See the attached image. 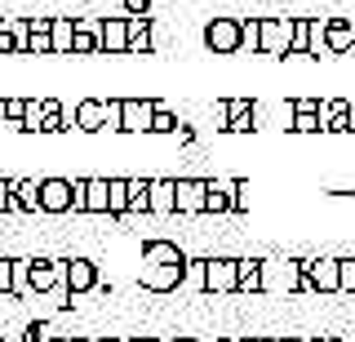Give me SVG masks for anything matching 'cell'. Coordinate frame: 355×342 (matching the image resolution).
<instances>
[{
  "label": "cell",
  "mask_w": 355,
  "mask_h": 342,
  "mask_svg": "<svg viewBox=\"0 0 355 342\" xmlns=\"http://www.w3.org/2000/svg\"><path fill=\"white\" fill-rule=\"evenodd\" d=\"M262 280L266 293H302L306 289L302 258H262Z\"/></svg>",
  "instance_id": "6da1fadb"
},
{
  "label": "cell",
  "mask_w": 355,
  "mask_h": 342,
  "mask_svg": "<svg viewBox=\"0 0 355 342\" xmlns=\"http://www.w3.org/2000/svg\"><path fill=\"white\" fill-rule=\"evenodd\" d=\"M302 271H306L302 293H342V258H333V253H311V258H302Z\"/></svg>",
  "instance_id": "7a4b0ae2"
},
{
  "label": "cell",
  "mask_w": 355,
  "mask_h": 342,
  "mask_svg": "<svg viewBox=\"0 0 355 342\" xmlns=\"http://www.w3.org/2000/svg\"><path fill=\"white\" fill-rule=\"evenodd\" d=\"M138 284L147 293H173L187 284V262H138Z\"/></svg>",
  "instance_id": "3957f363"
},
{
  "label": "cell",
  "mask_w": 355,
  "mask_h": 342,
  "mask_svg": "<svg viewBox=\"0 0 355 342\" xmlns=\"http://www.w3.org/2000/svg\"><path fill=\"white\" fill-rule=\"evenodd\" d=\"M103 284V267L94 258H62V289L67 298H85Z\"/></svg>",
  "instance_id": "277c9868"
},
{
  "label": "cell",
  "mask_w": 355,
  "mask_h": 342,
  "mask_svg": "<svg viewBox=\"0 0 355 342\" xmlns=\"http://www.w3.org/2000/svg\"><path fill=\"white\" fill-rule=\"evenodd\" d=\"M205 293H240V258L209 253L205 258Z\"/></svg>",
  "instance_id": "5b68a950"
},
{
  "label": "cell",
  "mask_w": 355,
  "mask_h": 342,
  "mask_svg": "<svg viewBox=\"0 0 355 342\" xmlns=\"http://www.w3.org/2000/svg\"><path fill=\"white\" fill-rule=\"evenodd\" d=\"M71 182H76V214L111 218V178H71Z\"/></svg>",
  "instance_id": "8992f818"
},
{
  "label": "cell",
  "mask_w": 355,
  "mask_h": 342,
  "mask_svg": "<svg viewBox=\"0 0 355 342\" xmlns=\"http://www.w3.org/2000/svg\"><path fill=\"white\" fill-rule=\"evenodd\" d=\"M205 49L218 53V58L240 53V18H209V27H205Z\"/></svg>",
  "instance_id": "52a82bcc"
},
{
  "label": "cell",
  "mask_w": 355,
  "mask_h": 342,
  "mask_svg": "<svg viewBox=\"0 0 355 342\" xmlns=\"http://www.w3.org/2000/svg\"><path fill=\"white\" fill-rule=\"evenodd\" d=\"M44 214H76V182L71 178H40Z\"/></svg>",
  "instance_id": "ba28073f"
},
{
  "label": "cell",
  "mask_w": 355,
  "mask_h": 342,
  "mask_svg": "<svg viewBox=\"0 0 355 342\" xmlns=\"http://www.w3.org/2000/svg\"><path fill=\"white\" fill-rule=\"evenodd\" d=\"M160 98H120V112H125V129L120 134H151V120Z\"/></svg>",
  "instance_id": "9c48e42d"
},
{
  "label": "cell",
  "mask_w": 355,
  "mask_h": 342,
  "mask_svg": "<svg viewBox=\"0 0 355 342\" xmlns=\"http://www.w3.org/2000/svg\"><path fill=\"white\" fill-rule=\"evenodd\" d=\"M293 49V18H262V53L288 58Z\"/></svg>",
  "instance_id": "30bf717a"
},
{
  "label": "cell",
  "mask_w": 355,
  "mask_h": 342,
  "mask_svg": "<svg viewBox=\"0 0 355 342\" xmlns=\"http://www.w3.org/2000/svg\"><path fill=\"white\" fill-rule=\"evenodd\" d=\"M67 293L62 289V258H31V293Z\"/></svg>",
  "instance_id": "8fae6325"
},
{
  "label": "cell",
  "mask_w": 355,
  "mask_h": 342,
  "mask_svg": "<svg viewBox=\"0 0 355 342\" xmlns=\"http://www.w3.org/2000/svg\"><path fill=\"white\" fill-rule=\"evenodd\" d=\"M205 200H209V178H178V214L187 218L205 214Z\"/></svg>",
  "instance_id": "7c38bea8"
},
{
  "label": "cell",
  "mask_w": 355,
  "mask_h": 342,
  "mask_svg": "<svg viewBox=\"0 0 355 342\" xmlns=\"http://www.w3.org/2000/svg\"><path fill=\"white\" fill-rule=\"evenodd\" d=\"M76 58H89V53H103V18H76Z\"/></svg>",
  "instance_id": "4fadbf2b"
},
{
  "label": "cell",
  "mask_w": 355,
  "mask_h": 342,
  "mask_svg": "<svg viewBox=\"0 0 355 342\" xmlns=\"http://www.w3.org/2000/svg\"><path fill=\"white\" fill-rule=\"evenodd\" d=\"M76 129L80 134H103L107 129V103L103 98H80L76 103Z\"/></svg>",
  "instance_id": "5bb4252c"
},
{
  "label": "cell",
  "mask_w": 355,
  "mask_h": 342,
  "mask_svg": "<svg viewBox=\"0 0 355 342\" xmlns=\"http://www.w3.org/2000/svg\"><path fill=\"white\" fill-rule=\"evenodd\" d=\"M151 214L155 218L178 214V178H151Z\"/></svg>",
  "instance_id": "9a60e30c"
},
{
  "label": "cell",
  "mask_w": 355,
  "mask_h": 342,
  "mask_svg": "<svg viewBox=\"0 0 355 342\" xmlns=\"http://www.w3.org/2000/svg\"><path fill=\"white\" fill-rule=\"evenodd\" d=\"M231 196H236V178H209V200H205V214H231Z\"/></svg>",
  "instance_id": "2e32d148"
},
{
  "label": "cell",
  "mask_w": 355,
  "mask_h": 342,
  "mask_svg": "<svg viewBox=\"0 0 355 342\" xmlns=\"http://www.w3.org/2000/svg\"><path fill=\"white\" fill-rule=\"evenodd\" d=\"M14 209H18V214H44L40 178H14Z\"/></svg>",
  "instance_id": "e0dca14e"
},
{
  "label": "cell",
  "mask_w": 355,
  "mask_h": 342,
  "mask_svg": "<svg viewBox=\"0 0 355 342\" xmlns=\"http://www.w3.org/2000/svg\"><path fill=\"white\" fill-rule=\"evenodd\" d=\"M329 49L338 53H355V18H329Z\"/></svg>",
  "instance_id": "ac0fdd59"
},
{
  "label": "cell",
  "mask_w": 355,
  "mask_h": 342,
  "mask_svg": "<svg viewBox=\"0 0 355 342\" xmlns=\"http://www.w3.org/2000/svg\"><path fill=\"white\" fill-rule=\"evenodd\" d=\"M103 53H129V18H103Z\"/></svg>",
  "instance_id": "d6986e66"
},
{
  "label": "cell",
  "mask_w": 355,
  "mask_h": 342,
  "mask_svg": "<svg viewBox=\"0 0 355 342\" xmlns=\"http://www.w3.org/2000/svg\"><path fill=\"white\" fill-rule=\"evenodd\" d=\"M138 262H187V253L173 240H142V258Z\"/></svg>",
  "instance_id": "ffe728a7"
},
{
  "label": "cell",
  "mask_w": 355,
  "mask_h": 342,
  "mask_svg": "<svg viewBox=\"0 0 355 342\" xmlns=\"http://www.w3.org/2000/svg\"><path fill=\"white\" fill-rule=\"evenodd\" d=\"M129 53H155L151 18H129Z\"/></svg>",
  "instance_id": "44dd1931"
},
{
  "label": "cell",
  "mask_w": 355,
  "mask_h": 342,
  "mask_svg": "<svg viewBox=\"0 0 355 342\" xmlns=\"http://www.w3.org/2000/svg\"><path fill=\"white\" fill-rule=\"evenodd\" d=\"M53 18H31V53L36 58H53Z\"/></svg>",
  "instance_id": "7402d4cb"
},
{
  "label": "cell",
  "mask_w": 355,
  "mask_h": 342,
  "mask_svg": "<svg viewBox=\"0 0 355 342\" xmlns=\"http://www.w3.org/2000/svg\"><path fill=\"white\" fill-rule=\"evenodd\" d=\"M240 293H266L262 258H240Z\"/></svg>",
  "instance_id": "603a6c76"
},
{
  "label": "cell",
  "mask_w": 355,
  "mask_h": 342,
  "mask_svg": "<svg viewBox=\"0 0 355 342\" xmlns=\"http://www.w3.org/2000/svg\"><path fill=\"white\" fill-rule=\"evenodd\" d=\"M53 58H67L76 45V18H53Z\"/></svg>",
  "instance_id": "cb8c5ba5"
},
{
  "label": "cell",
  "mask_w": 355,
  "mask_h": 342,
  "mask_svg": "<svg viewBox=\"0 0 355 342\" xmlns=\"http://www.w3.org/2000/svg\"><path fill=\"white\" fill-rule=\"evenodd\" d=\"M306 58H333V49H329V18H311V45H306Z\"/></svg>",
  "instance_id": "d4e9b609"
},
{
  "label": "cell",
  "mask_w": 355,
  "mask_h": 342,
  "mask_svg": "<svg viewBox=\"0 0 355 342\" xmlns=\"http://www.w3.org/2000/svg\"><path fill=\"white\" fill-rule=\"evenodd\" d=\"M44 112H49V98H27V112H22L18 129H22V134H40V125H44Z\"/></svg>",
  "instance_id": "484cf974"
},
{
  "label": "cell",
  "mask_w": 355,
  "mask_h": 342,
  "mask_svg": "<svg viewBox=\"0 0 355 342\" xmlns=\"http://www.w3.org/2000/svg\"><path fill=\"white\" fill-rule=\"evenodd\" d=\"M240 53H262V18H240Z\"/></svg>",
  "instance_id": "4316f807"
},
{
  "label": "cell",
  "mask_w": 355,
  "mask_h": 342,
  "mask_svg": "<svg viewBox=\"0 0 355 342\" xmlns=\"http://www.w3.org/2000/svg\"><path fill=\"white\" fill-rule=\"evenodd\" d=\"M129 214H151V178H129Z\"/></svg>",
  "instance_id": "83f0119b"
},
{
  "label": "cell",
  "mask_w": 355,
  "mask_h": 342,
  "mask_svg": "<svg viewBox=\"0 0 355 342\" xmlns=\"http://www.w3.org/2000/svg\"><path fill=\"white\" fill-rule=\"evenodd\" d=\"M129 214V178H111V218Z\"/></svg>",
  "instance_id": "f1b7e54d"
},
{
  "label": "cell",
  "mask_w": 355,
  "mask_h": 342,
  "mask_svg": "<svg viewBox=\"0 0 355 342\" xmlns=\"http://www.w3.org/2000/svg\"><path fill=\"white\" fill-rule=\"evenodd\" d=\"M182 129V120H178V112H169V107H155V120H151V134H178Z\"/></svg>",
  "instance_id": "f546056e"
},
{
  "label": "cell",
  "mask_w": 355,
  "mask_h": 342,
  "mask_svg": "<svg viewBox=\"0 0 355 342\" xmlns=\"http://www.w3.org/2000/svg\"><path fill=\"white\" fill-rule=\"evenodd\" d=\"M293 134H324V120H320V112H297L293 116Z\"/></svg>",
  "instance_id": "4dcf8cb0"
},
{
  "label": "cell",
  "mask_w": 355,
  "mask_h": 342,
  "mask_svg": "<svg viewBox=\"0 0 355 342\" xmlns=\"http://www.w3.org/2000/svg\"><path fill=\"white\" fill-rule=\"evenodd\" d=\"M249 205H253V187H249V178H236V196H231V214H249Z\"/></svg>",
  "instance_id": "1f68e13d"
},
{
  "label": "cell",
  "mask_w": 355,
  "mask_h": 342,
  "mask_svg": "<svg viewBox=\"0 0 355 342\" xmlns=\"http://www.w3.org/2000/svg\"><path fill=\"white\" fill-rule=\"evenodd\" d=\"M22 112H27V98H5V103H0V116H5V120H9L14 129H18Z\"/></svg>",
  "instance_id": "d6a6232c"
},
{
  "label": "cell",
  "mask_w": 355,
  "mask_h": 342,
  "mask_svg": "<svg viewBox=\"0 0 355 342\" xmlns=\"http://www.w3.org/2000/svg\"><path fill=\"white\" fill-rule=\"evenodd\" d=\"M0 214H18L14 209V178H0Z\"/></svg>",
  "instance_id": "836d02e7"
},
{
  "label": "cell",
  "mask_w": 355,
  "mask_h": 342,
  "mask_svg": "<svg viewBox=\"0 0 355 342\" xmlns=\"http://www.w3.org/2000/svg\"><path fill=\"white\" fill-rule=\"evenodd\" d=\"M342 293H355V258H342Z\"/></svg>",
  "instance_id": "e575fe53"
},
{
  "label": "cell",
  "mask_w": 355,
  "mask_h": 342,
  "mask_svg": "<svg viewBox=\"0 0 355 342\" xmlns=\"http://www.w3.org/2000/svg\"><path fill=\"white\" fill-rule=\"evenodd\" d=\"M36 342H62V334H49L44 325H36Z\"/></svg>",
  "instance_id": "d590c367"
},
{
  "label": "cell",
  "mask_w": 355,
  "mask_h": 342,
  "mask_svg": "<svg viewBox=\"0 0 355 342\" xmlns=\"http://www.w3.org/2000/svg\"><path fill=\"white\" fill-rule=\"evenodd\" d=\"M89 342H125V338H116V334H98V338H89Z\"/></svg>",
  "instance_id": "8d00e7d4"
},
{
  "label": "cell",
  "mask_w": 355,
  "mask_h": 342,
  "mask_svg": "<svg viewBox=\"0 0 355 342\" xmlns=\"http://www.w3.org/2000/svg\"><path fill=\"white\" fill-rule=\"evenodd\" d=\"M275 342H311V338H297V334H284V338H275Z\"/></svg>",
  "instance_id": "74e56055"
},
{
  "label": "cell",
  "mask_w": 355,
  "mask_h": 342,
  "mask_svg": "<svg viewBox=\"0 0 355 342\" xmlns=\"http://www.w3.org/2000/svg\"><path fill=\"white\" fill-rule=\"evenodd\" d=\"M164 342H200V338H187V334H178V338H164Z\"/></svg>",
  "instance_id": "f35d334b"
},
{
  "label": "cell",
  "mask_w": 355,
  "mask_h": 342,
  "mask_svg": "<svg viewBox=\"0 0 355 342\" xmlns=\"http://www.w3.org/2000/svg\"><path fill=\"white\" fill-rule=\"evenodd\" d=\"M62 342H89V338H76V334H62Z\"/></svg>",
  "instance_id": "ab89813d"
},
{
  "label": "cell",
  "mask_w": 355,
  "mask_h": 342,
  "mask_svg": "<svg viewBox=\"0 0 355 342\" xmlns=\"http://www.w3.org/2000/svg\"><path fill=\"white\" fill-rule=\"evenodd\" d=\"M214 342H253V338H214Z\"/></svg>",
  "instance_id": "60d3db41"
},
{
  "label": "cell",
  "mask_w": 355,
  "mask_h": 342,
  "mask_svg": "<svg viewBox=\"0 0 355 342\" xmlns=\"http://www.w3.org/2000/svg\"><path fill=\"white\" fill-rule=\"evenodd\" d=\"M320 342H351V338H320Z\"/></svg>",
  "instance_id": "b9f144b4"
},
{
  "label": "cell",
  "mask_w": 355,
  "mask_h": 342,
  "mask_svg": "<svg viewBox=\"0 0 355 342\" xmlns=\"http://www.w3.org/2000/svg\"><path fill=\"white\" fill-rule=\"evenodd\" d=\"M253 342H275V338H253Z\"/></svg>",
  "instance_id": "7bdbcfd3"
},
{
  "label": "cell",
  "mask_w": 355,
  "mask_h": 342,
  "mask_svg": "<svg viewBox=\"0 0 355 342\" xmlns=\"http://www.w3.org/2000/svg\"><path fill=\"white\" fill-rule=\"evenodd\" d=\"M351 342H355V338H351Z\"/></svg>",
  "instance_id": "ee69618b"
}]
</instances>
